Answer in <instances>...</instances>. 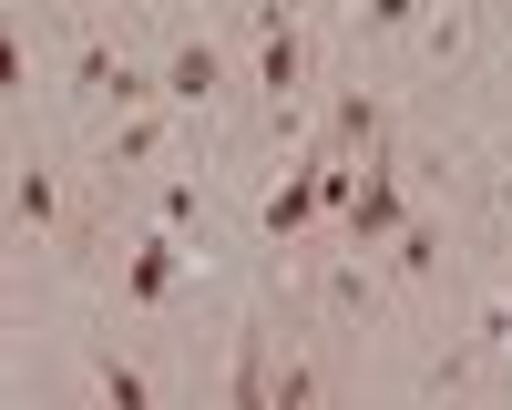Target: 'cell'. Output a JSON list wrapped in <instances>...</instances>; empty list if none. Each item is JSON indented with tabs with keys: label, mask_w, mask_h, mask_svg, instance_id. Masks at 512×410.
Listing matches in <instances>:
<instances>
[{
	"label": "cell",
	"mask_w": 512,
	"mask_h": 410,
	"mask_svg": "<svg viewBox=\"0 0 512 410\" xmlns=\"http://www.w3.org/2000/svg\"><path fill=\"white\" fill-rule=\"evenodd\" d=\"M175 277H185V246H175V236H144V246H134V298H144V308L175 298Z\"/></svg>",
	"instance_id": "obj_1"
},
{
	"label": "cell",
	"mask_w": 512,
	"mask_h": 410,
	"mask_svg": "<svg viewBox=\"0 0 512 410\" xmlns=\"http://www.w3.org/2000/svg\"><path fill=\"white\" fill-rule=\"evenodd\" d=\"M318 195H328L318 164H287V185H277V205H267V236H297V226L318 216Z\"/></svg>",
	"instance_id": "obj_2"
},
{
	"label": "cell",
	"mask_w": 512,
	"mask_h": 410,
	"mask_svg": "<svg viewBox=\"0 0 512 410\" xmlns=\"http://www.w3.org/2000/svg\"><path fill=\"white\" fill-rule=\"evenodd\" d=\"M164 93H175V103H205V93H216V52H205V41H185V52L164 62Z\"/></svg>",
	"instance_id": "obj_3"
},
{
	"label": "cell",
	"mask_w": 512,
	"mask_h": 410,
	"mask_svg": "<svg viewBox=\"0 0 512 410\" xmlns=\"http://www.w3.org/2000/svg\"><path fill=\"white\" fill-rule=\"evenodd\" d=\"M82 93L93 103H144V72H123L113 52H82Z\"/></svg>",
	"instance_id": "obj_4"
},
{
	"label": "cell",
	"mask_w": 512,
	"mask_h": 410,
	"mask_svg": "<svg viewBox=\"0 0 512 410\" xmlns=\"http://www.w3.org/2000/svg\"><path fill=\"white\" fill-rule=\"evenodd\" d=\"M390 226H400V195H390V175H369V185H359V205H349V236L369 246V236H390Z\"/></svg>",
	"instance_id": "obj_5"
},
{
	"label": "cell",
	"mask_w": 512,
	"mask_h": 410,
	"mask_svg": "<svg viewBox=\"0 0 512 410\" xmlns=\"http://www.w3.org/2000/svg\"><path fill=\"white\" fill-rule=\"evenodd\" d=\"M52 205H62V195H52V164H21V185H11V216H21V226H52Z\"/></svg>",
	"instance_id": "obj_6"
},
{
	"label": "cell",
	"mask_w": 512,
	"mask_h": 410,
	"mask_svg": "<svg viewBox=\"0 0 512 410\" xmlns=\"http://www.w3.org/2000/svg\"><path fill=\"white\" fill-rule=\"evenodd\" d=\"M328 134H338V144H369V134H379V103H369V93H338V123H328Z\"/></svg>",
	"instance_id": "obj_7"
},
{
	"label": "cell",
	"mask_w": 512,
	"mask_h": 410,
	"mask_svg": "<svg viewBox=\"0 0 512 410\" xmlns=\"http://www.w3.org/2000/svg\"><path fill=\"white\" fill-rule=\"evenodd\" d=\"M103 400H123V410H144V380H134V369H123V359H103Z\"/></svg>",
	"instance_id": "obj_8"
},
{
	"label": "cell",
	"mask_w": 512,
	"mask_h": 410,
	"mask_svg": "<svg viewBox=\"0 0 512 410\" xmlns=\"http://www.w3.org/2000/svg\"><path fill=\"white\" fill-rule=\"evenodd\" d=\"M400 21H420V0H369V31H400Z\"/></svg>",
	"instance_id": "obj_9"
}]
</instances>
